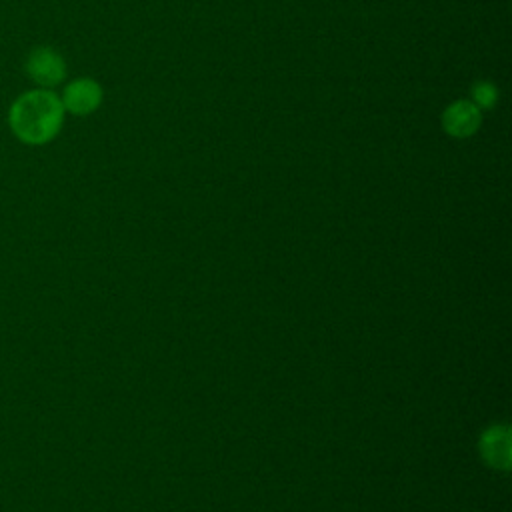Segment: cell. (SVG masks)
I'll list each match as a JSON object with an SVG mask.
<instances>
[{
	"mask_svg": "<svg viewBox=\"0 0 512 512\" xmlns=\"http://www.w3.org/2000/svg\"><path fill=\"white\" fill-rule=\"evenodd\" d=\"M482 454L484 458L496 466L506 468L510 462V436L506 428H492L482 438Z\"/></svg>",
	"mask_w": 512,
	"mask_h": 512,
	"instance_id": "5b68a950",
	"label": "cell"
},
{
	"mask_svg": "<svg viewBox=\"0 0 512 512\" xmlns=\"http://www.w3.org/2000/svg\"><path fill=\"white\" fill-rule=\"evenodd\" d=\"M102 100H104V90L100 82L88 76L70 80L64 86V92L60 96L64 112H70L74 116H90L100 108Z\"/></svg>",
	"mask_w": 512,
	"mask_h": 512,
	"instance_id": "3957f363",
	"label": "cell"
},
{
	"mask_svg": "<svg viewBox=\"0 0 512 512\" xmlns=\"http://www.w3.org/2000/svg\"><path fill=\"white\" fill-rule=\"evenodd\" d=\"M442 130L452 138H470L482 126V112L470 100L450 102L440 118Z\"/></svg>",
	"mask_w": 512,
	"mask_h": 512,
	"instance_id": "277c9868",
	"label": "cell"
},
{
	"mask_svg": "<svg viewBox=\"0 0 512 512\" xmlns=\"http://www.w3.org/2000/svg\"><path fill=\"white\" fill-rule=\"evenodd\" d=\"M64 106L60 96L48 88H36L20 94L10 110L8 124L14 136L28 146H42L54 140L64 124Z\"/></svg>",
	"mask_w": 512,
	"mask_h": 512,
	"instance_id": "6da1fadb",
	"label": "cell"
},
{
	"mask_svg": "<svg viewBox=\"0 0 512 512\" xmlns=\"http://www.w3.org/2000/svg\"><path fill=\"white\" fill-rule=\"evenodd\" d=\"M500 100V90L490 80H478L470 88V102L480 110H492Z\"/></svg>",
	"mask_w": 512,
	"mask_h": 512,
	"instance_id": "8992f818",
	"label": "cell"
},
{
	"mask_svg": "<svg viewBox=\"0 0 512 512\" xmlns=\"http://www.w3.org/2000/svg\"><path fill=\"white\" fill-rule=\"evenodd\" d=\"M26 74L40 88L58 86L66 78V62L64 56L50 46H36L30 50L26 58Z\"/></svg>",
	"mask_w": 512,
	"mask_h": 512,
	"instance_id": "7a4b0ae2",
	"label": "cell"
}]
</instances>
